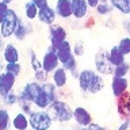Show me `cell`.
Here are the masks:
<instances>
[{
	"label": "cell",
	"mask_w": 130,
	"mask_h": 130,
	"mask_svg": "<svg viewBox=\"0 0 130 130\" xmlns=\"http://www.w3.org/2000/svg\"><path fill=\"white\" fill-rule=\"evenodd\" d=\"M79 87L83 92H88L92 95L102 92L104 89V77L98 73L95 69H83L79 75Z\"/></svg>",
	"instance_id": "cell-1"
},
{
	"label": "cell",
	"mask_w": 130,
	"mask_h": 130,
	"mask_svg": "<svg viewBox=\"0 0 130 130\" xmlns=\"http://www.w3.org/2000/svg\"><path fill=\"white\" fill-rule=\"evenodd\" d=\"M46 110L50 114L53 122L57 123H68L73 119V108L65 100L57 99L52 102Z\"/></svg>",
	"instance_id": "cell-2"
},
{
	"label": "cell",
	"mask_w": 130,
	"mask_h": 130,
	"mask_svg": "<svg viewBox=\"0 0 130 130\" xmlns=\"http://www.w3.org/2000/svg\"><path fill=\"white\" fill-rule=\"evenodd\" d=\"M31 130H50L53 126V119L47 110H35L28 115Z\"/></svg>",
	"instance_id": "cell-3"
},
{
	"label": "cell",
	"mask_w": 130,
	"mask_h": 130,
	"mask_svg": "<svg viewBox=\"0 0 130 130\" xmlns=\"http://www.w3.org/2000/svg\"><path fill=\"white\" fill-rule=\"evenodd\" d=\"M93 65H95V71L98 73H100L102 76H110L114 72V65L110 61L108 50H106V49H99L95 53Z\"/></svg>",
	"instance_id": "cell-4"
},
{
	"label": "cell",
	"mask_w": 130,
	"mask_h": 130,
	"mask_svg": "<svg viewBox=\"0 0 130 130\" xmlns=\"http://www.w3.org/2000/svg\"><path fill=\"white\" fill-rule=\"evenodd\" d=\"M19 20H20V18H19V15L16 14V11L10 8V10H8V14L6 15V18L3 20V23L0 24V32H2V35L4 38H11V37H14L15 28L18 26Z\"/></svg>",
	"instance_id": "cell-5"
},
{
	"label": "cell",
	"mask_w": 130,
	"mask_h": 130,
	"mask_svg": "<svg viewBox=\"0 0 130 130\" xmlns=\"http://www.w3.org/2000/svg\"><path fill=\"white\" fill-rule=\"evenodd\" d=\"M41 91V83L38 81H28L23 85V88L18 92V103L20 102H34L37 95Z\"/></svg>",
	"instance_id": "cell-6"
},
{
	"label": "cell",
	"mask_w": 130,
	"mask_h": 130,
	"mask_svg": "<svg viewBox=\"0 0 130 130\" xmlns=\"http://www.w3.org/2000/svg\"><path fill=\"white\" fill-rule=\"evenodd\" d=\"M61 65L60 60H58V56H57V52H56V47L54 46H49L46 53L43 54V58H42V69L46 71L47 73H52L54 72V69H57Z\"/></svg>",
	"instance_id": "cell-7"
},
{
	"label": "cell",
	"mask_w": 130,
	"mask_h": 130,
	"mask_svg": "<svg viewBox=\"0 0 130 130\" xmlns=\"http://www.w3.org/2000/svg\"><path fill=\"white\" fill-rule=\"evenodd\" d=\"M65 39H68V31L65 27L57 23L49 26V42H50L52 46L57 47Z\"/></svg>",
	"instance_id": "cell-8"
},
{
	"label": "cell",
	"mask_w": 130,
	"mask_h": 130,
	"mask_svg": "<svg viewBox=\"0 0 130 130\" xmlns=\"http://www.w3.org/2000/svg\"><path fill=\"white\" fill-rule=\"evenodd\" d=\"M73 121L76 122V125H79L80 127H88L92 123V115L83 106H77L76 108H73Z\"/></svg>",
	"instance_id": "cell-9"
},
{
	"label": "cell",
	"mask_w": 130,
	"mask_h": 130,
	"mask_svg": "<svg viewBox=\"0 0 130 130\" xmlns=\"http://www.w3.org/2000/svg\"><path fill=\"white\" fill-rule=\"evenodd\" d=\"M16 83V76L10 72H0V98L6 96L10 91H12Z\"/></svg>",
	"instance_id": "cell-10"
},
{
	"label": "cell",
	"mask_w": 130,
	"mask_h": 130,
	"mask_svg": "<svg viewBox=\"0 0 130 130\" xmlns=\"http://www.w3.org/2000/svg\"><path fill=\"white\" fill-rule=\"evenodd\" d=\"M72 2V18L76 20H83L89 14V6L87 0H71Z\"/></svg>",
	"instance_id": "cell-11"
},
{
	"label": "cell",
	"mask_w": 130,
	"mask_h": 130,
	"mask_svg": "<svg viewBox=\"0 0 130 130\" xmlns=\"http://www.w3.org/2000/svg\"><path fill=\"white\" fill-rule=\"evenodd\" d=\"M117 112L122 119L130 121V92H125L122 96L117 98Z\"/></svg>",
	"instance_id": "cell-12"
},
{
	"label": "cell",
	"mask_w": 130,
	"mask_h": 130,
	"mask_svg": "<svg viewBox=\"0 0 130 130\" xmlns=\"http://www.w3.org/2000/svg\"><path fill=\"white\" fill-rule=\"evenodd\" d=\"M127 91H129V79L127 77L112 76V79H111V92H112L114 98H119Z\"/></svg>",
	"instance_id": "cell-13"
},
{
	"label": "cell",
	"mask_w": 130,
	"mask_h": 130,
	"mask_svg": "<svg viewBox=\"0 0 130 130\" xmlns=\"http://www.w3.org/2000/svg\"><path fill=\"white\" fill-rule=\"evenodd\" d=\"M50 79L54 83V85L58 89L64 88L68 84V79H69V72L65 69L62 65H60L57 69H54V72L50 73Z\"/></svg>",
	"instance_id": "cell-14"
},
{
	"label": "cell",
	"mask_w": 130,
	"mask_h": 130,
	"mask_svg": "<svg viewBox=\"0 0 130 130\" xmlns=\"http://www.w3.org/2000/svg\"><path fill=\"white\" fill-rule=\"evenodd\" d=\"M38 22L45 24V26H52L54 24L56 19H57V12H56V8L54 7H43L41 8L39 12H38Z\"/></svg>",
	"instance_id": "cell-15"
},
{
	"label": "cell",
	"mask_w": 130,
	"mask_h": 130,
	"mask_svg": "<svg viewBox=\"0 0 130 130\" xmlns=\"http://www.w3.org/2000/svg\"><path fill=\"white\" fill-rule=\"evenodd\" d=\"M57 56H58V60L61 65H64L65 62H68L69 60L73 57V50H72V43L69 42L68 39H65L64 42H61L58 46L56 47Z\"/></svg>",
	"instance_id": "cell-16"
},
{
	"label": "cell",
	"mask_w": 130,
	"mask_h": 130,
	"mask_svg": "<svg viewBox=\"0 0 130 130\" xmlns=\"http://www.w3.org/2000/svg\"><path fill=\"white\" fill-rule=\"evenodd\" d=\"M56 12L57 16L61 19H71L72 18V2L71 0H57L56 2Z\"/></svg>",
	"instance_id": "cell-17"
},
{
	"label": "cell",
	"mask_w": 130,
	"mask_h": 130,
	"mask_svg": "<svg viewBox=\"0 0 130 130\" xmlns=\"http://www.w3.org/2000/svg\"><path fill=\"white\" fill-rule=\"evenodd\" d=\"M32 32V26L30 22H24V20L20 18L18 26L15 28V32H14V38L18 39V41H24L28 37V34Z\"/></svg>",
	"instance_id": "cell-18"
},
{
	"label": "cell",
	"mask_w": 130,
	"mask_h": 130,
	"mask_svg": "<svg viewBox=\"0 0 130 130\" xmlns=\"http://www.w3.org/2000/svg\"><path fill=\"white\" fill-rule=\"evenodd\" d=\"M20 54L18 47L14 43H6V46L3 49V60L6 62H19Z\"/></svg>",
	"instance_id": "cell-19"
},
{
	"label": "cell",
	"mask_w": 130,
	"mask_h": 130,
	"mask_svg": "<svg viewBox=\"0 0 130 130\" xmlns=\"http://www.w3.org/2000/svg\"><path fill=\"white\" fill-rule=\"evenodd\" d=\"M12 127L15 130H28L30 129V121H28V115L24 112H18L12 118Z\"/></svg>",
	"instance_id": "cell-20"
},
{
	"label": "cell",
	"mask_w": 130,
	"mask_h": 130,
	"mask_svg": "<svg viewBox=\"0 0 130 130\" xmlns=\"http://www.w3.org/2000/svg\"><path fill=\"white\" fill-rule=\"evenodd\" d=\"M108 54H110V61L112 62L114 67L126 62V54L121 50L118 45H115V46H112L111 49H110V50H108Z\"/></svg>",
	"instance_id": "cell-21"
},
{
	"label": "cell",
	"mask_w": 130,
	"mask_h": 130,
	"mask_svg": "<svg viewBox=\"0 0 130 130\" xmlns=\"http://www.w3.org/2000/svg\"><path fill=\"white\" fill-rule=\"evenodd\" d=\"M50 103H52L50 98L47 96V93L43 91V89H42V85H41V91H39L38 95H37V98L34 99L32 104H34L37 108H39V110H46Z\"/></svg>",
	"instance_id": "cell-22"
},
{
	"label": "cell",
	"mask_w": 130,
	"mask_h": 130,
	"mask_svg": "<svg viewBox=\"0 0 130 130\" xmlns=\"http://www.w3.org/2000/svg\"><path fill=\"white\" fill-rule=\"evenodd\" d=\"M93 11H95V14L98 16H108L115 10H114V7L111 6V3L108 0H100V3L93 8Z\"/></svg>",
	"instance_id": "cell-23"
},
{
	"label": "cell",
	"mask_w": 130,
	"mask_h": 130,
	"mask_svg": "<svg viewBox=\"0 0 130 130\" xmlns=\"http://www.w3.org/2000/svg\"><path fill=\"white\" fill-rule=\"evenodd\" d=\"M114 7V10L118 11L122 15H130V0H108Z\"/></svg>",
	"instance_id": "cell-24"
},
{
	"label": "cell",
	"mask_w": 130,
	"mask_h": 130,
	"mask_svg": "<svg viewBox=\"0 0 130 130\" xmlns=\"http://www.w3.org/2000/svg\"><path fill=\"white\" fill-rule=\"evenodd\" d=\"M38 12H39V8L35 6L31 0L24 3V16H26L27 20H34L38 18Z\"/></svg>",
	"instance_id": "cell-25"
},
{
	"label": "cell",
	"mask_w": 130,
	"mask_h": 130,
	"mask_svg": "<svg viewBox=\"0 0 130 130\" xmlns=\"http://www.w3.org/2000/svg\"><path fill=\"white\" fill-rule=\"evenodd\" d=\"M12 125L10 111L6 107H0V130H10Z\"/></svg>",
	"instance_id": "cell-26"
},
{
	"label": "cell",
	"mask_w": 130,
	"mask_h": 130,
	"mask_svg": "<svg viewBox=\"0 0 130 130\" xmlns=\"http://www.w3.org/2000/svg\"><path fill=\"white\" fill-rule=\"evenodd\" d=\"M41 85H42V89L47 93V96L50 98L52 102L58 99V88L54 85L53 81H46V83H42Z\"/></svg>",
	"instance_id": "cell-27"
},
{
	"label": "cell",
	"mask_w": 130,
	"mask_h": 130,
	"mask_svg": "<svg viewBox=\"0 0 130 130\" xmlns=\"http://www.w3.org/2000/svg\"><path fill=\"white\" fill-rule=\"evenodd\" d=\"M130 72V64L129 62H123L121 65L114 67V72L112 76H118V77H127Z\"/></svg>",
	"instance_id": "cell-28"
},
{
	"label": "cell",
	"mask_w": 130,
	"mask_h": 130,
	"mask_svg": "<svg viewBox=\"0 0 130 130\" xmlns=\"http://www.w3.org/2000/svg\"><path fill=\"white\" fill-rule=\"evenodd\" d=\"M28 58H30V65H31V69L32 71H39L42 69V60L38 58L37 53L34 50H28Z\"/></svg>",
	"instance_id": "cell-29"
},
{
	"label": "cell",
	"mask_w": 130,
	"mask_h": 130,
	"mask_svg": "<svg viewBox=\"0 0 130 130\" xmlns=\"http://www.w3.org/2000/svg\"><path fill=\"white\" fill-rule=\"evenodd\" d=\"M2 100H3L4 106H15V104H18V93L14 92V89H12L6 96L2 98Z\"/></svg>",
	"instance_id": "cell-30"
},
{
	"label": "cell",
	"mask_w": 130,
	"mask_h": 130,
	"mask_svg": "<svg viewBox=\"0 0 130 130\" xmlns=\"http://www.w3.org/2000/svg\"><path fill=\"white\" fill-rule=\"evenodd\" d=\"M4 71L6 72H10L12 75H15L18 77L22 72V65L19 62H6V67H4Z\"/></svg>",
	"instance_id": "cell-31"
},
{
	"label": "cell",
	"mask_w": 130,
	"mask_h": 130,
	"mask_svg": "<svg viewBox=\"0 0 130 130\" xmlns=\"http://www.w3.org/2000/svg\"><path fill=\"white\" fill-rule=\"evenodd\" d=\"M49 79H50V73H47L46 71H43V69H39V71L34 72V80L41 83V84L49 81Z\"/></svg>",
	"instance_id": "cell-32"
},
{
	"label": "cell",
	"mask_w": 130,
	"mask_h": 130,
	"mask_svg": "<svg viewBox=\"0 0 130 130\" xmlns=\"http://www.w3.org/2000/svg\"><path fill=\"white\" fill-rule=\"evenodd\" d=\"M118 46H119V49L125 53L126 56L130 54V37L126 35V37H123V38H121L119 42H118Z\"/></svg>",
	"instance_id": "cell-33"
},
{
	"label": "cell",
	"mask_w": 130,
	"mask_h": 130,
	"mask_svg": "<svg viewBox=\"0 0 130 130\" xmlns=\"http://www.w3.org/2000/svg\"><path fill=\"white\" fill-rule=\"evenodd\" d=\"M72 50H73V56L75 57H81V56H84V53H85V46L81 41H77V42L72 46Z\"/></svg>",
	"instance_id": "cell-34"
},
{
	"label": "cell",
	"mask_w": 130,
	"mask_h": 130,
	"mask_svg": "<svg viewBox=\"0 0 130 130\" xmlns=\"http://www.w3.org/2000/svg\"><path fill=\"white\" fill-rule=\"evenodd\" d=\"M18 106L20 107V110H22V112H24V114H27V115H30V114L34 111L32 110V104L31 102H20V103H18Z\"/></svg>",
	"instance_id": "cell-35"
},
{
	"label": "cell",
	"mask_w": 130,
	"mask_h": 130,
	"mask_svg": "<svg viewBox=\"0 0 130 130\" xmlns=\"http://www.w3.org/2000/svg\"><path fill=\"white\" fill-rule=\"evenodd\" d=\"M8 10H10V4H7L6 2L0 0V24L3 23V20H4V18H6V15L8 14Z\"/></svg>",
	"instance_id": "cell-36"
},
{
	"label": "cell",
	"mask_w": 130,
	"mask_h": 130,
	"mask_svg": "<svg viewBox=\"0 0 130 130\" xmlns=\"http://www.w3.org/2000/svg\"><path fill=\"white\" fill-rule=\"evenodd\" d=\"M76 58H77V57L73 56L72 58L68 61V62H65V64L62 65V67L67 69L68 72H72V71H75V69H77V65H79V64H77V60H76Z\"/></svg>",
	"instance_id": "cell-37"
},
{
	"label": "cell",
	"mask_w": 130,
	"mask_h": 130,
	"mask_svg": "<svg viewBox=\"0 0 130 130\" xmlns=\"http://www.w3.org/2000/svg\"><path fill=\"white\" fill-rule=\"evenodd\" d=\"M31 2L34 3L35 6L39 8V10H41V8H43V7H47L49 6V0H31Z\"/></svg>",
	"instance_id": "cell-38"
},
{
	"label": "cell",
	"mask_w": 130,
	"mask_h": 130,
	"mask_svg": "<svg viewBox=\"0 0 130 130\" xmlns=\"http://www.w3.org/2000/svg\"><path fill=\"white\" fill-rule=\"evenodd\" d=\"M122 28H123L125 32L130 37V19H123L122 20Z\"/></svg>",
	"instance_id": "cell-39"
},
{
	"label": "cell",
	"mask_w": 130,
	"mask_h": 130,
	"mask_svg": "<svg viewBox=\"0 0 130 130\" xmlns=\"http://www.w3.org/2000/svg\"><path fill=\"white\" fill-rule=\"evenodd\" d=\"M129 129H130V121L127 119H123L117 127V130H129Z\"/></svg>",
	"instance_id": "cell-40"
},
{
	"label": "cell",
	"mask_w": 130,
	"mask_h": 130,
	"mask_svg": "<svg viewBox=\"0 0 130 130\" xmlns=\"http://www.w3.org/2000/svg\"><path fill=\"white\" fill-rule=\"evenodd\" d=\"M89 130H107V127H104V126H102L99 123H95V122H92L91 125L88 126Z\"/></svg>",
	"instance_id": "cell-41"
},
{
	"label": "cell",
	"mask_w": 130,
	"mask_h": 130,
	"mask_svg": "<svg viewBox=\"0 0 130 130\" xmlns=\"http://www.w3.org/2000/svg\"><path fill=\"white\" fill-rule=\"evenodd\" d=\"M104 26H106V27H108V28H115L117 24L114 23V20H112V19H106V20H104Z\"/></svg>",
	"instance_id": "cell-42"
},
{
	"label": "cell",
	"mask_w": 130,
	"mask_h": 130,
	"mask_svg": "<svg viewBox=\"0 0 130 130\" xmlns=\"http://www.w3.org/2000/svg\"><path fill=\"white\" fill-rule=\"evenodd\" d=\"M87 3H88L89 8H91V10H93V8H95L98 4L100 3V0H87Z\"/></svg>",
	"instance_id": "cell-43"
},
{
	"label": "cell",
	"mask_w": 130,
	"mask_h": 130,
	"mask_svg": "<svg viewBox=\"0 0 130 130\" xmlns=\"http://www.w3.org/2000/svg\"><path fill=\"white\" fill-rule=\"evenodd\" d=\"M4 37L2 35V32H0V52H3V49H4V46H6V42H4Z\"/></svg>",
	"instance_id": "cell-44"
},
{
	"label": "cell",
	"mask_w": 130,
	"mask_h": 130,
	"mask_svg": "<svg viewBox=\"0 0 130 130\" xmlns=\"http://www.w3.org/2000/svg\"><path fill=\"white\" fill-rule=\"evenodd\" d=\"M3 2H6L7 4H11L12 2H14V0H3Z\"/></svg>",
	"instance_id": "cell-45"
},
{
	"label": "cell",
	"mask_w": 130,
	"mask_h": 130,
	"mask_svg": "<svg viewBox=\"0 0 130 130\" xmlns=\"http://www.w3.org/2000/svg\"><path fill=\"white\" fill-rule=\"evenodd\" d=\"M79 130H89V129H88V127H80Z\"/></svg>",
	"instance_id": "cell-46"
},
{
	"label": "cell",
	"mask_w": 130,
	"mask_h": 130,
	"mask_svg": "<svg viewBox=\"0 0 130 130\" xmlns=\"http://www.w3.org/2000/svg\"><path fill=\"white\" fill-rule=\"evenodd\" d=\"M58 130H72V129H58Z\"/></svg>",
	"instance_id": "cell-47"
},
{
	"label": "cell",
	"mask_w": 130,
	"mask_h": 130,
	"mask_svg": "<svg viewBox=\"0 0 130 130\" xmlns=\"http://www.w3.org/2000/svg\"><path fill=\"white\" fill-rule=\"evenodd\" d=\"M129 77H130V72H129Z\"/></svg>",
	"instance_id": "cell-48"
},
{
	"label": "cell",
	"mask_w": 130,
	"mask_h": 130,
	"mask_svg": "<svg viewBox=\"0 0 130 130\" xmlns=\"http://www.w3.org/2000/svg\"><path fill=\"white\" fill-rule=\"evenodd\" d=\"M30 130H31V129H30Z\"/></svg>",
	"instance_id": "cell-49"
}]
</instances>
